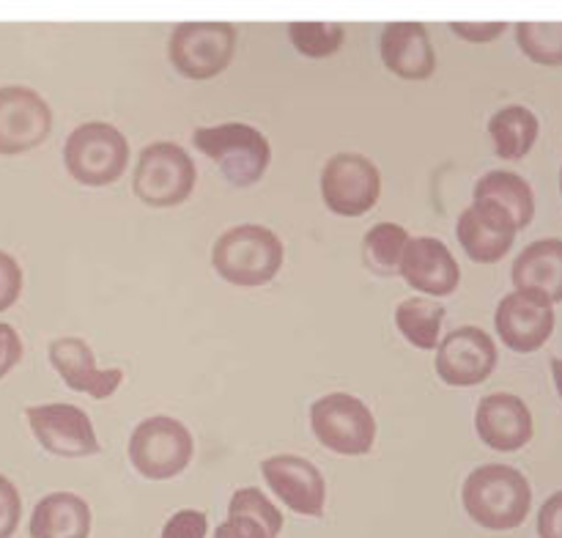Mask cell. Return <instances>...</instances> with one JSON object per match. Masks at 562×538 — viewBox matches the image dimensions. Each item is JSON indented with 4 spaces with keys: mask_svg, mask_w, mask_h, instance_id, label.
<instances>
[{
    "mask_svg": "<svg viewBox=\"0 0 562 538\" xmlns=\"http://www.w3.org/2000/svg\"><path fill=\"white\" fill-rule=\"evenodd\" d=\"M22 516V500L14 483L5 475H0V538L14 536L16 525Z\"/></svg>",
    "mask_w": 562,
    "mask_h": 538,
    "instance_id": "obj_30",
    "label": "cell"
},
{
    "mask_svg": "<svg viewBox=\"0 0 562 538\" xmlns=\"http://www.w3.org/2000/svg\"><path fill=\"white\" fill-rule=\"evenodd\" d=\"M510 278L519 291L547 296L549 302H562V239L549 236L527 245L516 256Z\"/></svg>",
    "mask_w": 562,
    "mask_h": 538,
    "instance_id": "obj_21",
    "label": "cell"
},
{
    "mask_svg": "<svg viewBox=\"0 0 562 538\" xmlns=\"http://www.w3.org/2000/svg\"><path fill=\"white\" fill-rule=\"evenodd\" d=\"M33 437L47 453L82 459L99 453V439L86 410L75 404H36L25 410Z\"/></svg>",
    "mask_w": 562,
    "mask_h": 538,
    "instance_id": "obj_10",
    "label": "cell"
},
{
    "mask_svg": "<svg viewBox=\"0 0 562 538\" xmlns=\"http://www.w3.org/2000/svg\"><path fill=\"white\" fill-rule=\"evenodd\" d=\"M214 538H272L261 522L250 519V516H228L223 525L217 527Z\"/></svg>",
    "mask_w": 562,
    "mask_h": 538,
    "instance_id": "obj_32",
    "label": "cell"
},
{
    "mask_svg": "<svg viewBox=\"0 0 562 538\" xmlns=\"http://www.w3.org/2000/svg\"><path fill=\"white\" fill-rule=\"evenodd\" d=\"M20 291H22L20 264H16L14 256L0 250V313L9 311V307L20 300Z\"/></svg>",
    "mask_w": 562,
    "mask_h": 538,
    "instance_id": "obj_31",
    "label": "cell"
},
{
    "mask_svg": "<svg viewBox=\"0 0 562 538\" xmlns=\"http://www.w3.org/2000/svg\"><path fill=\"white\" fill-rule=\"evenodd\" d=\"M456 236L467 256L477 264H494L514 247L516 228L499 214L481 206H467L456 223Z\"/></svg>",
    "mask_w": 562,
    "mask_h": 538,
    "instance_id": "obj_20",
    "label": "cell"
},
{
    "mask_svg": "<svg viewBox=\"0 0 562 538\" xmlns=\"http://www.w3.org/2000/svg\"><path fill=\"white\" fill-rule=\"evenodd\" d=\"M267 486L283 500L285 508L302 516H322L327 503V483L316 464L294 453L269 456L261 464Z\"/></svg>",
    "mask_w": 562,
    "mask_h": 538,
    "instance_id": "obj_14",
    "label": "cell"
},
{
    "mask_svg": "<svg viewBox=\"0 0 562 538\" xmlns=\"http://www.w3.org/2000/svg\"><path fill=\"white\" fill-rule=\"evenodd\" d=\"M228 516H250V519L261 522L272 538H278L280 530H283V514L274 508L267 494L252 486L234 492L228 503Z\"/></svg>",
    "mask_w": 562,
    "mask_h": 538,
    "instance_id": "obj_28",
    "label": "cell"
},
{
    "mask_svg": "<svg viewBox=\"0 0 562 538\" xmlns=\"http://www.w3.org/2000/svg\"><path fill=\"white\" fill-rule=\"evenodd\" d=\"M289 38L296 53L307 55V58H327L340 49L346 27L338 22H291Z\"/></svg>",
    "mask_w": 562,
    "mask_h": 538,
    "instance_id": "obj_27",
    "label": "cell"
},
{
    "mask_svg": "<svg viewBox=\"0 0 562 538\" xmlns=\"http://www.w3.org/2000/svg\"><path fill=\"white\" fill-rule=\"evenodd\" d=\"M22 360V340L11 324L0 322V379Z\"/></svg>",
    "mask_w": 562,
    "mask_h": 538,
    "instance_id": "obj_34",
    "label": "cell"
},
{
    "mask_svg": "<svg viewBox=\"0 0 562 538\" xmlns=\"http://www.w3.org/2000/svg\"><path fill=\"white\" fill-rule=\"evenodd\" d=\"M560 192H562V168H560Z\"/></svg>",
    "mask_w": 562,
    "mask_h": 538,
    "instance_id": "obj_37",
    "label": "cell"
},
{
    "mask_svg": "<svg viewBox=\"0 0 562 538\" xmlns=\"http://www.w3.org/2000/svg\"><path fill=\"white\" fill-rule=\"evenodd\" d=\"M53 130V110L27 86L0 88V154L31 152L42 146Z\"/></svg>",
    "mask_w": 562,
    "mask_h": 538,
    "instance_id": "obj_11",
    "label": "cell"
},
{
    "mask_svg": "<svg viewBox=\"0 0 562 538\" xmlns=\"http://www.w3.org/2000/svg\"><path fill=\"white\" fill-rule=\"evenodd\" d=\"M401 278L412 289L423 291L428 296H450L459 289L461 269L442 239H437V236H415L406 245L404 261H401Z\"/></svg>",
    "mask_w": 562,
    "mask_h": 538,
    "instance_id": "obj_17",
    "label": "cell"
},
{
    "mask_svg": "<svg viewBox=\"0 0 562 538\" xmlns=\"http://www.w3.org/2000/svg\"><path fill=\"white\" fill-rule=\"evenodd\" d=\"M516 42L530 60L541 66H562V22H521Z\"/></svg>",
    "mask_w": 562,
    "mask_h": 538,
    "instance_id": "obj_26",
    "label": "cell"
},
{
    "mask_svg": "<svg viewBox=\"0 0 562 538\" xmlns=\"http://www.w3.org/2000/svg\"><path fill=\"white\" fill-rule=\"evenodd\" d=\"M49 362H53L55 371L60 373V379L66 382V388H71L75 393H88L91 399L102 401L119 390L124 371L121 368H102L97 366V355H93L91 346L82 338L75 335H66V338H55L49 344Z\"/></svg>",
    "mask_w": 562,
    "mask_h": 538,
    "instance_id": "obj_16",
    "label": "cell"
},
{
    "mask_svg": "<svg viewBox=\"0 0 562 538\" xmlns=\"http://www.w3.org/2000/svg\"><path fill=\"white\" fill-rule=\"evenodd\" d=\"M283 242L263 225L245 223L225 231L212 247V267L239 289L269 283L283 267Z\"/></svg>",
    "mask_w": 562,
    "mask_h": 538,
    "instance_id": "obj_2",
    "label": "cell"
},
{
    "mask_svg": "<svg viewBox=\"0 0 562 538\" xmlns=\"http://www.w3.org/2000/svg\"><path fill=\"white\" fill-rule=\"evenodd\" d=\"M472 203L505 217L516 231L527 228L536 217V192L514 170H488L475 184Z\"/></svg>",
    "mask_w": 562,
    "mask_h": 538,
    "instance_id": "obj_19",
    "label": "cell"
},
{
    "mask_svg": "<svg viewBox=\"0 0 562 538\" xmlns=\"http://www.w3.org/2000/svg\"><path fill=\"white\" fill-rule=\"evenodd\" d=\"M192 434L181 421L168 415L146 417L130 437V461L148 481H168L184 472L192 459Z\"/></svg>",
    "mask_w": 562,
    "mask_h": 538,
    "instance_id": "obj_6",
    "label": "cell"
},
{
    "mask_svg": "<svg viewBox=\"0 0 562 538\" xmlns=\"http://www.w3.org/2000/svg\"><path fill=\"white\" fill-rule=\"evenodd\" d=\"M445 307L431 296H409L395 307V327L417 349H437Z\"/></svg>",
    "mask_w": 562,
    "mask_h": 538,
    "instance_id": "obj_24",
    "label": "cell"
},
{
    "mask_svg": "<svg viewBox=\"0 0 562 538\" xmlns=\"http://www.w3.org/2000/svg\"><path fill=\"white\" fill-rule=\"evenodd\" d=\"M461 503L486 530H514L532 508V486L516 467L483 464L467 475Z\"/></svg>",
    "mask_w": 562,
    "mask_h": 538,
    "instance_id": "obj_1",
    "label": "cell"
},
{
    "mask_svg": "<svg viewBox=\"0 0 562 538\" xmlns=\"http://www.w3.org/2000/svg\"><path fill=\"white\" fill-rule=\"evenodd\" d=\"M409 234L404 225L379 223L362 236V256H366L368 269L376 274H401V261H404Z\"/></svg>",
    "mask_w": 562,
    "mask_h": 538,
    "instance_id": "obj_25",
    "label": "cell"
},
{
    "mask_svg": "<svg viewBox=\"0 0 562 538\" xmlns=\"http://www.w3.org/2000/svg\"><path fill=\"white\" fill-rule=\"evenodd\" d=\"M497 366V344L481 327H456L442 338L437 349V373L445 384L472 388L492 377Z\"/></svg>",
    "mask_w": 562,
    "mask_h": 538,
    "instance_id": "obj_12",
    "label": "cell"
},
{
    "mask_svg": "<svg viewBox=\"0 0 562 538\" xmlns=\"http://www.w3.org/2000/svg\"><path fill=\"white\" fill-rule=\"evenodd\" d=\"M552 379H554V388H558V393L562 399V357H554L552 360Z\"/></svg>",
    "mask_w": 562,
    "mask_h": 538,
    "instance_id": "obj_36",
    "label": "cell"
},
{
    "mask_svg": "<svg viewBox=\"0 0 562 538\" xmlns=\"http://www.w3.org/2000/svg\"><path fill=\"white\" fill-rule=\"evenodd\" d=\"M541 121L525 104H508L488 119V135L494 141V152L503 159H521L536 146Z\"/></svg>",
    "mask_w": 562,
    "mask_h": 538,
    "instance_id": "obj_23",
    "label": "cell"
},
{
    "mask_svg": "<svg viewBox=\"0 0 562 538\" xmlns=\"http://www.w3.org/2000/svg\"><path fill=\"white\" fill-rule=\"evenodd\" d=\"M198 170L190 154L179 143L159 141L151 143L140 152L135 165V195L146 206L168 209L179 206L195 190Z\"/></svg>",
    "mask_w": 562,
    "mask_h": 538,
    "instance_id": "obj_5",
    "label": "cell"
},
{
    "mask_svg": "<svg viewBox=\"0 0 562 538\" xmlns=\"http://www.w3.org/2000/svg\"><path fill=\"white\" fill-rule=\"evenodd\" d=\"M91 505L75 492H53L42 497L31 516V538H88Z\"/></svg>",
    "mask_w": 562,
    "mask_h": 538,
    "instance_id": "obj_22",
    "label": "cell"
},
{
    "mask_svg": "<svg viewBox=\"0 0 562 538\" xmlns=\"http://www.w3.org/2000/svg\"><path fill=\"white\" fill-rule=\"evenodd\" d=\"M475 428L481 442L499 453L521 450L536 431L530 406L514 393H492L481 399L475 410Z\"/></svg>",
    "mask_w": 562,
    "mask_h": 538,
    "instance_id": "obj_15",
    "label": "cell"
},
{
    "mask_svg": "<svg viewBox=\"0 0 562 538\" xmlns=\"http://www.w3.org/2000/svg\"><path fill=\"white\" fill-rule=\"evenodd\" d=\"M209 519L203 511L181 508L165 522L162 538H206Z\"/></svg>",
    "mask_w": 562,
    "mask_h": 538,
    "instance_id": "obj_29",
    "label": "cell"
},
{
    "mask_svg": "<svg viewBox=\"0 0 562 538\" xmlns=\"http://www.w3.org/2000/svg\"><path fill=\"white\" fill-rule=\"evenodd\" d=\"M236 49V27L228 22H184L170 33L168 55L176 71L190 80H212L228 69Z\"/></svg>",
    "mask_w": 562,
    "mask_h": 538,
    "instance_id": "obj_8",
    "label": "cell"
},
{
    "mask_svg": "<svg viewBox=\"0 0 562 538\" xmlns=\"http://www.w3.org/2000/svg\"><path fill=\"white\" fill-rule=\"evenodd\" d=\"M494 327L508 349L519 355L541 349L554 333V307L547 296L532 291H510L499 300Z\"/></svg>",
    "mask_w": 562,
    "mask_h": 538,
    "instance_id": "obj_13",
    "label": "cell"
},
{
    "mask_svg": "<svg viewBox=\"0 0 562 538\" xmlns=\"http://www.w3.org/2000/svg\"><path fill=\"white\" fill-rule=\"evenodd\" d=\"M505 22H453L450 31L459 38H467V42H494L497 36L505 33Z\"/></svg>",
    "mask_w": 562,
    "mask_h": 538,
    "instance_id": "obj_35",
    "label": "cell"
},
{
    "mask_svg": "<svg viewBox=\"0 0 562 538\" xmlns=\"http://www.w3.org/2000/svg\"><path fill=\"white\" fill-rule=\"evenodd\" d=\"M66 170L86 187H108L124 176L130 162V143L108 121H86L64 146Z\"/></svg>",
    "mask_w": 562,
    "mask_h": 538,
    "instance_id": "obj_4",
    "label": "cell"
},
{
    "mask_svg": "<svg viewBox=\"0 0 562 538\" xmlns=\"http://www.w3.org/2000/svg\"><path fill=\"white\" fill-rule=\"evenodd\" d=\"M382 195V173L362 154H335L322 170V198L340 217L371 212Z\"/></svg>",
    "mask_w": 562,
    "mask_h": 538,
    "instance_id": "obj_9",
    "label": "cell"
},
{
    "mask_svg": "<svg viewBox=\"0 0 562 538\" xmlns=\"http://www.w3.org/2000/svg\"><path fill=\"white\" fill-rule=\"evenodd\" d=\"M538 536L562 538V489L554 492L538 511Z\"/></svg>",
    "mask_w": 562,
    "mask_h": 538,
    "instance_id": "obj_33",
    "label": "cell"
},
{
    "mask_svg": "<svg viewBox=\"0 0 562 538\" xmlns=\"http://www.w3.org/2000/svg\"><path fill=\"white\" fill-rule=\"evenodd\" d=\"M192 141L212 162H217V168L234 187L256 184L272 162V146L267 137L256 126L241 124V121L198 126L192 132Z\"/></svg>",
    "mask_w": 562,
    "mask_h": 538,
    "instance_id": "obj_3",
    "label": "cell"
},
{
    "mask_svg": "<svg viewBox=\"0 0 562 538\" xmlns=\"http://www.w3.org/2000/svg\"><path fill=\"white\" fill-rule=\"evenodd\" d=\"M311 428L324 448L340 456H366L376 442V417L362 399L329 393L313 401Z\"/></svg>",
    "mask_w": 562,
    "mask_h": 538,
    "instance_id": "obj_7",
    "label": "cell"
},
{
    "mask_svg": "<svg viewBox=\"0 0 562 538\" xmlns=\"http://www.w3.org/2000/svg\"><path fill=\"white\" fill-rule=\"evenodd\" d=\"M382 60L393 75L404 80H428L437 69V53L420 22H393L379 38Z\"/></svg>",
    "mask_w": 562,
    "mask_h": 538,
    "instance_id": "obj_18",
    "label": "cell"
}]
</instances>
